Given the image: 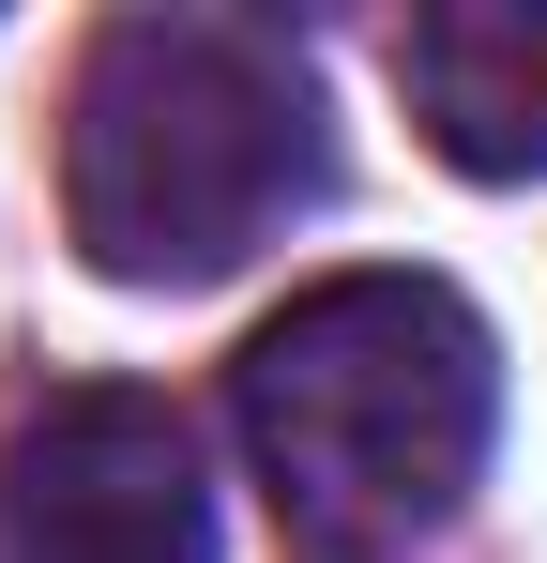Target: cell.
Returning <instances> with one entry per match:
<instances>
[{
  "mask_svg": "<svg viewBox=\"0 0 547 563\" xmlns=\"http://www.w3.org/2000/svg\"><path fill=\"white\" fill-rule=\"evenodd\" d=\"M395 92L471 184H533L547 168V0H426L395 31Z\"/></svg>",
  "mask_w": 547,
  "mask_h": 563,
  "instance_id": "277c9868",
  "label": "cell"
},
{
  "mask_svg": "<svg viewBox=\"0 0 547 563\" xmlns=\"http://www.w3.org/2000/svg\"><path fill=\"white\" fill-rule=\"evenodd\" d=\"M320 198V77L274 15L153 0L107 15L62 107V213L91 275L122 289H213Z\"/></svg>",
  "mask_w": 547,
  "mask_h": 563,
  "instance_id": "6da1fadb",
  "label": "cell"
},
{
  "mask_svg": "<svg viewBox=\"0 0 547 563\" xmlns=\"http://www.w3.org/2000/svg\"><path fill=\"white\" fill-rule=\"evenodd\" d=\"M0 563H213L198 427L153 380H62L0 442Z\"/></svg>",
  "mask_w": 547,
  "mask_h": 563,
  "instance_id": "3957f363",
  "label": "cell"
},
{
  "mask_svg": "<svg viewBox=\"0 0 547 563\" xmlns=\"http://www.w3.org/2000/svg\"><path fill=\"white\" fill-rule=\"evenodd\" d=\"M228 411L304 549H380L471 503L502 427V351L442 275H320L244 335Z\"/></svg>",
  "mask_w": 547,
  "mask_h": 563,
  "instance_id": "7a4b0ae2",
  "label": "cell"
}]
</instances>
